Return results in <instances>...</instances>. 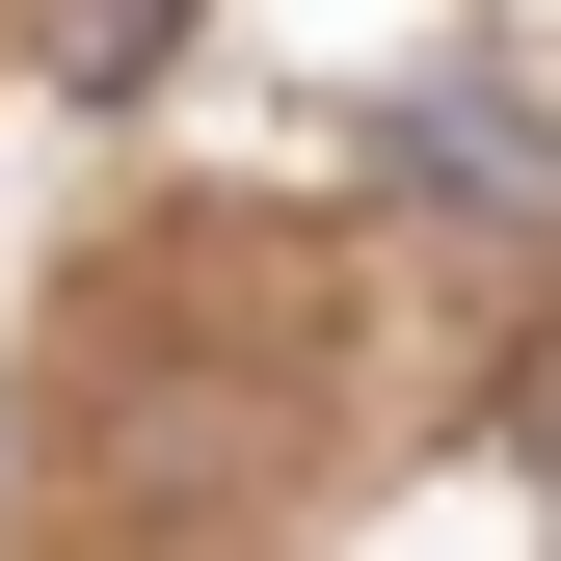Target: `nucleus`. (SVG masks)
Returning a JSON list of instances; mask_svg holds the SVG:
<instances>
[{
	"label": "nucleus",
	"instance_id": "obj_1",
	"mask_svg": "<svg viewBox=\"0 0 561 561\" xmlns=\"http://www.w3.org/2000/svg\"><path fill=\"white\" fill-rule=\"evenodd\" d=\"M375 187H428L455 241H561V134L508 81H375Z\"/></svg>",
	"mask_w": 561,
	"mask_h": 561
},
{
	"label": "nucleus",
	"instance_id": "obj_2",
	"mask_svg": "<svg viewBox=\"0 0 561 561\" xmlns=\"http://www.w3.org/2000/svg\"><path fill=\"white\" fill-rule=\"evenodd\" d=\"M187 27H215V0H81V27H54V81H81V107H134V81H161Z\"/></svg>",
	"mask_w": 561,
	"mask_h": 561
},
{
	"label": "nucleus",
	"instance_id": "obj_3",
	"mask_svg": "<svg viewBox=\"0 0 561 561\" xmlns=\"http://www.w3.org/2000/svg\"><path fill=\"white\" fill-rule=\"evenodd\" d=\"M535 481H561V347H535Z\"/></svg>",
	"mask_w": 561,
	"mask_h": 561
}]
</instances>
